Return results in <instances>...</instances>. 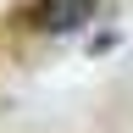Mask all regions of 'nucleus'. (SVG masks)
Masks as SVG:
<instances>
[{
  "label": "nucleus",
  "instance_id": "f257e3e1",
  "mask_svg": "<svg viewBox=\"0 0 133 133\" xmlns=\"http://www.w3.org/2000/svg\"><path fill=\"white\" fill-rule=\"evenodd\" d=\"M105 0H17L6 11L11 28L22 33H78L83 22H94Z\"/></svg>",
  "mask_w": 133,
  "mask_h": 133
}]
</instances>
